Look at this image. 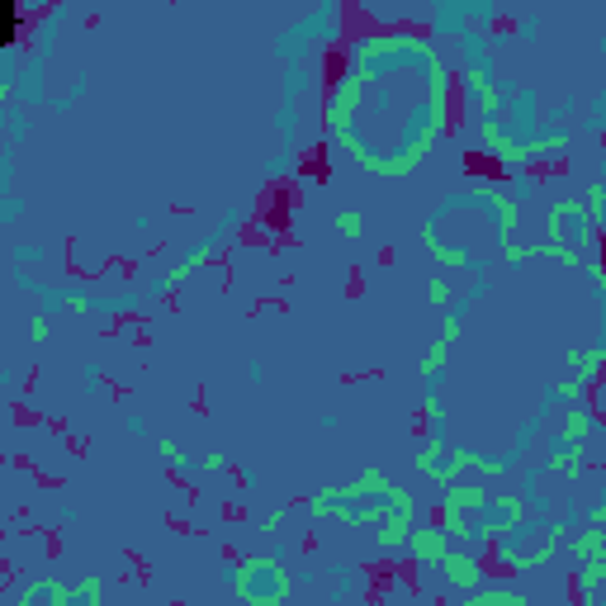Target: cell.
I'll return each instance as SVG.
<instances>
[{"instance_id":"1","label":"cell","mask_w":606,"mask_h":606,"mask_svg":"<svg viewBox=\"0 0 606 606\" xmlns=\"http://www.w3.org/2000/svg\"><path fill=\"white\" fill-rule=\"evenodd\" d=\"M19 38V5L15 0H0V48Z\"/></svg>"},{"instance_id":"2","label":"cell","mask_w":606,"mask_h":606,"mask_svg":"<svg viewBox=\"0 0 606 606\" xmlns=\"http://www.w3.org/2000/svg\"><path fill=\"white\" fill-rule=\"evenodd\" d=\"M299 171L308 180H327V152H322V147H313L308 157H299Z\"/></svg>"}]
</instances>
